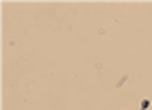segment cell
Masks as SVG:
<instances>
[{
  "instance_id": "1",
  "label": "cell",
  "mask_w": 152,
  "mask_h": 110,
  "mask_svg": "<svg viewBox=\"0 0 152 110\" xmlns=\"http://www.w3.org/2000/svg\"><path fill=\"white\" fill-rule=\"evenodd\" d=\"M150 108V99H141V110H148Z\"/></svg>"
}]
</instances>
